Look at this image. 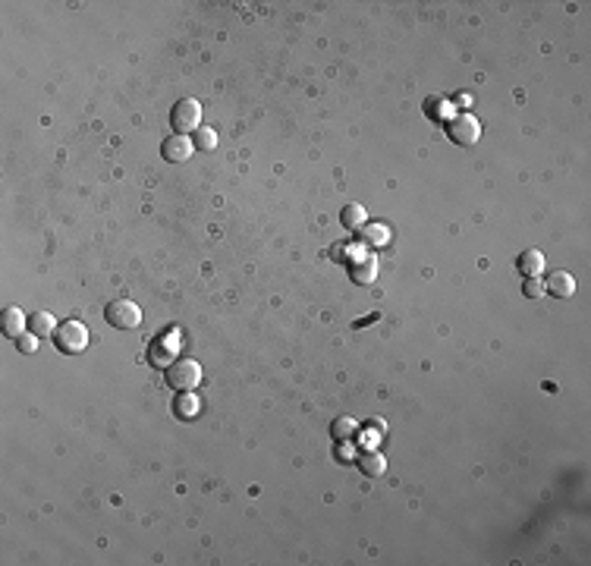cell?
<instances>
[{
	"mask_svg": "<svg viewBox=\"0 0 591 566\" xmlns=\"http://www.w3.org/2000/svg\"><path fill=\"white\" fill-rule=\"evenodd\" d=\"M179 359V330L167 328L148 343V362L154 368H170Z\"/></svg>",
	"mask_w": 591,
	"mask_h": 566,
	"instance_id": "1",
	"label": "cell"
},
{
	"mask_svg": "<svg viewBox=\"0 0 591 566\" xmlns=\"http://www.w3.org/2000/svg\"><path fill=\"white\" fill-rule=\"evenodd\" d=\"M88 340H92V337H88V328L82 321H63L60 328H57V334H54L57 349H60V353H67V356L86 353Z\"/></svg>",
	"mask_w": 591,
	"mask_h": 566,
	"instance_id": "2",
	"label": "cell"
},
{
	"mask_svg": "<svg viewBox=\"0 0 591 566\" xmlns=\"http://www.w3.org/2000/svg\"><path fill=\"white\" fill-rule=\"evenodd\" d=\"M167 384L179 393H189L201 384V365L196 359H177L170 368H167Z\"/></svg>",
	"mask_w": 591,
	"mask_h": 566,
	"instance_id": "3",
	"label": "cell"
},
{
	"mask_svg": "<svg viewBox=\"0 0 591 566\" xmlns=\"http://www.w3.org/2000/svg\"><path fill=\"white\" fill-rule=\"evenodd\" d=\"M104 318H107L110 328L120 330H133L142 324V309L133 302V299H114V302L104 309Z\"/></svg>",
	"mask_w": 591,
	"mask_h": 566,
	"instance_id": "4",
	"label": "cell"
},
{
	"mask_svg": "<svg viewBox=\"0 0 591 566\" xmlns=\"http://www.w3.org/2000/svg\"><path fill=\"white\" fill-rule=\"evenodd\" d=\"M170 126L177 129L179 135H189L201 126V104L196 101V97L177 101V107H173V114H170Z\"/></svg>",
	"mask_w": 591,
	"mask_h": 566,
	"instance_id": "5",
	"label": "cell"
},
{
	"mask_svg": "<svg viewBox=\"0 0 591 566\" xmlns=\"http://www.w3.org/2000/svg\"><path fill=\"white\" fill-rule=\"evenodd\" d=\"M447 135H450L456 145H475V142L482 139V123H478L472 114L453 116L450 126H447Z\"/></svg>",
	"mask_w": 591,
	"mask_h": 566,
	"instance_id": "6",
	"label": "cell"
},
{
	"mask_svg": "<svg viewBox=\"0 0 591 566\" xmlns=\"http://www.w3.org/2000/svg\"><path fill=\"white\" fill-rule=\"evenodd\" d=\"M192 151H196V142H192V135H179V133H173L170 139H164V145H161V154H164L167 161H173V164H183V161H189Z\"/></svg>",
	"mask_w": 591,
	"mask_h": 566,
	"instance_id": "7",
	"label": "cell"
},
{
	"mask_svg": "<svg viewBox=\"0 0 591 566\" xmlns=\"http://www.w3.org/2000/svg\"><path fill=\"white\" fill-rule=\"evenodd\" d=\"M544 292H550L557 299H569L576 292V277L569 271H550L548 281H544Z\"/></svg>",
	"mask_w": 591,
	"mask_h": 566,
	"instance_id": "8",
	"label": "cell"
},
{
	"mask_svg": "<svg viewBox=\"0 0 591 566\" xmlns=\"http://www.w3.org/2000/svg\"><path fill=\"white\" fill-rule=\"evenodd\" d=\"M349 274H353V281L359 286H368L374 283V277H378V258L372 255H359L353 262V268H349Z\"/></svg>",
	"mask_w": 591,
	"mask_h": 566,
	"instance_id": "9",
	"label": "cell"
},
{
	"mask_svg": "<svg viewBox=\"0 0 591 566\" xmlns=\"http://www.w3.org/2000/svg\"><path fill=\"white\" fill-rule=\"evenodd\" d=\"M25 324H29V318H25V311L19 309V305L4 311V334L10 337V340H19V337L25 334Z\"/></svg>",
	"mask_w": 591,
	"mask_h": 566,
	"instance_id": "10",
	"label": "cell"
},
{
	"mask_svg": "<svg viewBox=\"0 0 591 566\" xmlns=\"http://www.w3.org/2000/svg\"><path fill=\"white\" fill-rule=\"evenodd\" d=\"M359 469L368 475V478H378V475H384L387 472V459H384V453H378V450H365L359 457Z\"/></svg>",
	"mask_w": 591,
	"mask_h": 566,
	"instance_id": "11",
	"label": "cell"
},
{
	"mask_svg": "<svg viewBox=\"0 0 591 566\" xmlns=\"http://www.w3.org/2000/svg\"><path fill=\"white\" fill-rule=\"evenodd\" d=\"M177 415L183 422H192V419H198V412H201V400L196 396V390H189V393H179L177 396Z\"/></svg>",
	"mask_w": 591,
	"mask_h": 566,
	"instance_id": "12",
	"label": "cell"
},
{
	"mask_svg": "<svg viewBox=\"0 0 591 566\" xmlns=\"http://www.w3.org/2000/svg\"><path fill=\"white\" fill-rule=\"evenodd\" d=\"M57 328H60V324L54 321V315H50V311H35V315H29V330H32V334L54 337Z\"/></svg>",
	"mask_w": 591,
	"mask_h": 566,
	"instance_id": "13",
	"label": "cell"
},
{
	"mask_svg": "<svg viewBox=\"0 0 591 566\" xmlns=\"http://www.w3.org/2000/svg\"><path fill=\"white\" fill-rule=\"evenodd\" d=\"M330 434H334L337 444H346V440H353L355 434H359V422L349 419V415H340V419H334V425H330Z\"/></svg>",
	"mask_w": 591,
	"mask_h": 566,
	"instance_id": "14",
	"label": "cell"
},
{
	"mask_svg": "<svg viewBox=\"0 0 591 566\" xmlns=\"http://www.w3.org/2000/svg\"><path fill=\"white\" fill-rule=\"evenodd\" d=\"M365 220H368V211L362 205H355V201L340 211V224L346 227V230H359V227H365Z\"/></svg>",
	"mask_w": 591,
	"mask_h": 566,
	"instance_id": "15",
	"label": "cell"
},
{
	"mask_svg": "<svg viewBox=\"0 0 591 566\" xmlns=\"http://www.w3.org/2000/svg\"><path fill=\"white\" fill-rule=\"evenodd\" d=\"M519 271H522V274H529V277H538L544 271V255L538 249L522 252V255H519Z\"/></svg>",
	"mask_w": 591,
	"mask_h": 566,
	"instance_id": "16",
	"label": "cell"
},
{
	"mask_svg": "<svg viewBox=\"0 0 591 566\" xmlns=\"http://www.w3.org/2000/svg\"><path fill=\"white\" fill-rule=\"evenodd\" d=\"M428 116L437 123H447L453 120V101H447V97H428Z\"/></svg>",
	"mask_w": 591,
	"mask_h": 566,
	"instance_id": "17",
	"label": "cell"
},
{
	"mask_svg": "<svg viewBox=\"0 0 591 566\" xmlns=\"http://www.w3.org/2000/svg\"><path fill=\"white\" fill-rule=\"evenodd\" d=\"M192 142H196L198 151H214V148H217V133H214L211 126H198Z\"/></svg>",
	"mask_w": 591,
	"mask_h": 566,
	"instance_id": "18",
	"label": "cell"
},
{
	"mask_svg": "<svg viewBox=\"0 0 591 566\" xmlns=\"http://www.w3.org/2000/svg\"><path fill=\"white\" fill-rule=\"evenodd\" d=\"M362 239H365V243H372V245H387V243H390V230H387L384 224H372Z\"/></svg>",
	"mask_w": 591,
	"mask_h": 566,
	"instance_id": "19",
	"label": "cell"
},
{
	"mask_svg": "<svg viewBox=\"0 0 591 566\" xmlns=\"http://www.w3.org/2000/svg\"><path fill=\"white\" fill-rule=\"evenodd\" d=\"M16 346H19V353L32 356V353L38 349V334H32V330H29V334H22V337L16 340Z\"/></svg>",
	"mask_w": 591,
	"mask_h": 566,
	"instance_id": "20",
	"label": "cell"
},
{
	"mask_svg": "<svg viewBox=\"0 0 591 566\" xmlns=\"http://www.w3.org/2000/svg\"><path fill=\"white\" fill-rule=\"evenodd\" d=\"M522 292H525L529 299L544 296V281H538V277H529V281H525V286H522Z\"/></svg>",
	"mask_w": 591,
	"mask_h": 566,
	"instance_id": "21",
	"label": "cell"
},
{
	"mask_svg": "<svg viewBox=\"0 0 591 566\" xmlns=\"http://www.w3.org/2000/svg\"><path fill=\"white\" fill-rule=\"evenodd\" d=\"M362 444H365V447H374V444H378V434H374V431H365V438H362Z\"/></svg>",
	"mask_w": 591,
	"mask_h": 566,
	"instance_id": "22",
	"label": "cell"
},
{
	"mask_svg": "<svg viewBox=\"0 0 591 566\" xmlns=\"http://www.w3.org/2000/svg\"><path fill=\"white\" fill-rule=\"evenodd\" d=\"M456 104H459V107H469L472 97H469V95H456Z\"/></svg>",
	"mask_w": 591,
	"mask_h": 566,
	"instance_id": "23",
	"label": "cell"
},
{
	"mask_svg": "<svg viewBox=\"0 0 591 566\" xmlns=\"http://www.w3.org/2000/svg\"><path fill=\"white\" fill-rule=\"evenodd\" d=\"M340 457H343V463H349V457H353V450H349V447H340Z\"/></svg>",
	"mask_w": 591,
	"mask_h": 566,
	"instance_id": "24",
	"label": "cell"
}]
</instances>
